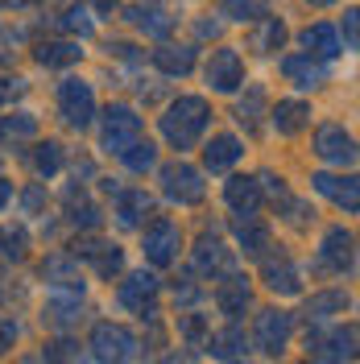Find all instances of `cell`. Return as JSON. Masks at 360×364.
Masks as SVG:
<instances>
[{
  "instance_id": "cell-46",
  "label": "cell",
  "mask_w": 360,
  "mask_h": 364,
  "mask_svg": "<svg viewBox=\"0 0 360 364\" xmlns=\"http://www.w3.org/2000/svg\"><path fill=\"white\" fill-rule=\"evenodd\" d=\"M257 182H261V195H270V199H273V207L290 199V186H286V178H282V174H273V170H261V174H257Z\"/></svg>"
},
{
  "instance_id": "cell-19",
  "label": "cell",
  "mask_w": 360,
  "mask_h": 364,
  "mask_svg": "<svg viewBox=\"0 0 360 364\" xmlns=\"http://www.w3.org/2000/svg\"><path fill=\"white\" fill-rule=\"evenodd\" d=\"M277 70H282V79L298 91H319L327 83V67H323L319 58H311V54H282Z\"/></svg>"
},
{
  "instance_id": "cell-16",
  "label": "cell",
  "mask_w": 360,
  "mask_h": 364,
  "mask_svg": "<svg viewBox=\"0 0 360 364\" xmlns=\"http://www.w3.org/2000/svg\"><path fill=\"white\" fill-rule=\"evenodd\" d=\"M211 298H216V311H220L228 323H236V318L253 306V286H248V277L240 269H228L224 282L216 286V294Z\"/></svg>"
},
{
  "instance_id": "cell-8",
  "label": "cell",
  "mask_w": 360,
  "mask_h": 364,
  "mask_svg": "<svg viewBox=\"0 0 360 364\" xmlns=\"http://www.w3.org/2000/svg\"><path fill=\"white\" fill-rule=\"evenodd\" d=\"M58 116H63V124L75 129V133H83L95 124V112H100V104H95V91H91L88 79H79V75H67L63 83H58Z\"/></svg>"
},
{
  "instance_id": "cell-32",
  "label": "cell",
  "mask_w": 360,
  "mask_h": 364,
  "mask_svg": "<svg viewBox=\"0 0 360 364\" xmlns=\"http://www.w3.org/2000/svg\"><path fill=\"white\" fill-rule=\"evenodd\" d=\"M348 306H352L348 290H319V294L307 298V311H302V315L311 318V323H327V318L344 315Z\"/></svg>"
},
{
  "instance_id": "cell-31",
  "label": "cell",
  "mask_w": 360,
  "mask_h": 364,
  "mask_svg": "<svg viewBox=\"0 0 360 364\" xmlns=\"http://www.w3.org/2000/svg\"><path fill=\"white\" fill-rule=\"evenodd\" d=\"M253 25H257V29L248 33V50H257V54H265V58L277 54V50L286 46V38H290V25L282 21V17H270V13Z\"/></svg>"
},
{
  "instance_id": "cell-54",
  "label": "cell",
  "mask_w": 360,
  "mask_h": 364,
  "mask_svg": "<svg viewBox=\"0 0 360 364\" xmlns=\"http://www.w3.org/2000/svg\"><path fill=\"white\" fill-rule=\"evenodd\" d=\"M220 29H224V21H195L199 38H220Z\"/></svg>"
},
{
  "instance_id": "cell-1",
  "label": "cell",
  "mask_w": 360,
  "mask_h": 364,
  "mask_svg": "<svg viewBox=\"0 0 360 364\" xmlns=\"http://www.w3.org/2000/svg\"><path fill=\"white\" fill-rule=\"evenodd\" d=\"M211 120H216V112H211V104L203 95H179V100H170L162 108L158 133L174 154H191L203 136H207Z\"/></svg>"
},
{
  "instance_id": "cell-4",
  "label": "cell",
  "mask_w": 360,
  "mask_h": 364,
  "mask_svg": "<svg viewBox=\"0 0 360 364\" xmlns=\"http://www.w3.org/2000/svg\"><path fill=\"white\" fill-rule=\"evenodd\" d=\"M158 186H162V199H170L174 207H199L207 199V182H203V170L191 166V161H166L158 170Z\"/></svg>"
},
{
  "instance_id": "cell-20",
  "label": "cell",
  "mask_w": 360,
  "mask_h": 364,
  "mask_svg": "<svg viewBox=\"0 0 360 364\" xmlns=\"http://www.w3.org/2000/svg\"><path fill=\"white\" fill-rule=\"evenodd\" d=\"M261 282H265V290L277 294V298H298L302 294V269L294 265L290 257H270V252H265Z\"/></svg>"
},
{
  "instance_id": "cell-35",
  "label": "cell",
  "mask_w": 360,
  "mask_h": 364,
  "mask_svg": "<svg viewBox=\"0 0 360 364\" xmlns=\"http://www.w3.org/2000/svg\"><path fill=\"white\" fill-rule=\"evenodd\" d=\"M58 33H67V38H91L95 33V13H91L88 0H75V4H67L63 13H58Z\"/></svg>"
},
{
  "instance_id": "cell-12",
  "label": "cell",
  "mask_w": 360,
  "mask_h": 364,
  "mask_svg": "<svg viewBox=\"0 0 360 364\" xmlns=\"http://www.w3.org/2000/svg\"><path fill=\"white\" fill-rule=\"evenodd\" d=\"M311 149H315L319 161H327V166H356V141H352V133L344 129V124H336V120H323L315 129V141H311Z\"/></svg>"
},
{
  "instance_id": "cell-38",
  "label": "cell",
  "mask_w": 360,
  "mask_h": 364,
  "mask_svg": "<svg viewBox=\"0 0 360 364\" xmlns=\"http://www.w3.org/2000/svg\"><path fill=\"white\" fill-rule=\"evenodd\" d=\"M270 13V0H220V17L224 21H240V25H253Z\"/></svg>"
},
{
  "instance_id": "cell-28",
  "label": "cell",
  "mask_w": 360,
  "mask_h": 364,
  "mask_svg": "<svg viewBox=\"0 0 360 364\" xmlns=\"http://www.w3.org/2000/svg\"><path fill=\"white\" fill-rule=\"evenodd\" d=\"M298 42H302V54H311V58H319V63H332V58L344 54L336 25H327V21H311L302 33H298Z\"/></svg>"
},
{
  "instance_id": "cell-33",
  "label": "cell",
  "mask_w": 360,
  "mask_h": 364,
  "mask_svg": "<svg viewBox=\"0 0 360 364\" xmlns=\"http://www.w3.org/2000/svg\"><path fill=\"white\" fill-rule=\"evenodd\" d=\"M261 112H265V87H261V83H248L245 95L236 100L232 116H236V124H240L245 133H257V129H261Z\"/></svg>"
},
{
  "instance_id": "cell-30",
  "label": "cell",
  "mask_w": 360,
  "mask_h": 364,
  "mask_svg": "<svg viewBox=\"0 0 360 364\" xmlns=\"http://www.w3.org/2000/svg\"><path fill=\"white\" fill-rule=\"evenodd\" d=\"M33 58H38V67H75L79 58H83V46H79V38H46V42L33 46Z\"/></svg>"
},
{
  "instance_id": "cell-6",
  "label": "cell",
  "mask_w": 360,
  "mask_h": 364,
  "mask_svg": "<svg viewBox=\"0 0 360 364\" xmlns=\"http://www.w3.org/2000/svg\"><path fill=\"white\" fill-rule=\"evenodd\" d=\"M182 252V228L170 215H158L154 224H141V257L154 265V269H170L179 265Z\"/></svg>"
},
{
  "instance_id": "cell-51",
  "label": "cell",
  "mask_w": 360,
  "mask_h": 364,
  "mask_svg": "<svg viewBox=\"0 0 360 364\" xmlns=\"http://www.w3.org/2000/svg\"><path fill=\"white\" fill-rule=\"evenodd\" d=\"M108 54L120 58V63H141V54H137L133 42H108Z\"/></svg>"
},
{
  "instance_id": "cell-50",
  "label": "cell",
  "mask_w": 360,
  "mask_h": 364,
  "mask_svg": "<svg viewBox=\"0 0 360 364\" xmlns=\"http://www.w3.org/2000/svg\"><path fill=\"white\" fill-rule=\"evenodd\" d=\"M13 42H17V33L13 29H0V67H13V58H17Z\"/></svg>"
},
{
  "instance_id": "cell-34",
  "label": "cell",
  "mask_w": 360,
  "mask_h": 364,
  "mask_svg": "<svg viewBox=\"0 0 360 364\" xmlns=\"http://www.w3.org/2000/svg\"><path fill=\"white\" fill-rule=\"evenodd\" d=\"M29 166H33V174H38V178H54V174H63V166H67V145H63V141H54V136L38 141V149H33Z\"/></svg>"
},
{
  "instance_id": "cell-25",
  "label": "cell",
  "mask_w": 360,
  "mask_h": 364,
  "mask_svg": "<svg viewBox=\"0 0 360 364\" xmlns=\"http://www.w3.org/2000/svg\"><path fill=\"white\" fill-rule=\"evenodd\" d=\"M248 348H253V340H248L236 323H228L220 331H207V340H203V352L211 360H245Z\"/></svg>"
},
{
  "instance_id": "cell-49",
  "label": "cell",
  "mask_w": 360,
  "mask_h": 364,
  "mask_svg": "<svg viewBox=\"0 0 360 364\" xmlns=\"http://www.w3.org/2000/svg\"><path fill=\"white\" fill-rule=\"evenodd\" d=\"M360 13L356 9H348V13H344V21H339V33H344V50H356V38H360V21H356Z\"/></svg>"
},
{
  "instance_id": "cell-52",
  "label": "cell",
  "mask_w": 360,
  "mask_h": 364,
  "mask_svg": "<svg viewBox=\"0 0 360 364\" xmlns=\"http://www.w3.org/2000/svg\"><path fill=\"white\" fill-rule=\"evenodd\" d=\"M116 9H120V0H91V13L95 17H112Z\"/></svg>"
},
{
  "instance_id": "cell-24",
  "label": "cell",
  "mask_w": 360,
  "mask_h": 364,
  "mask_svg": "<svg viewBox=\"0 0 360 364\" xmlns=\"http://www.w3.org/2000/svg\"><path fill=\"white\" fill-rule=\"evenodd\" d=\"M224 203L232 215H253V211H261L265 203V195H261V182L253 178V174H232L224 182Z\"/></svg>"
},
{
  "instance_id": "cell-9",
  "label": "cell",
  "mask_w": 360,
  "mask_h": 364,
  "mask_svg": "<svg viewBox=\"0 0 360 364\" xmlns=\"http://www.w3.org/2000/svg\"><path fill=\"white\" fill-rule=\"evenodd\" d=\"M307 356H315V360H352L356 356V323H315V331H307Z\"/></svg>"
},
{
  "instance_id": "cell-7",
  "label": "cell",
  "mask_w": 360,
  "mask_h": 364,
  "mask_svg": "<svg viewBox=\"0 0 360 364\" xmlns=\"http://www.w3.org/2000/svg\"><path fill=\"white\" fill-rule=\"evenodd\" d=\"M141 133H145V120L137 116L133 104H108L100 116V149L112 158H120Z\"/></svg>"
},
{
  "instance_id": "cell-13",
  "label": "cell",
  "mask_w": 360,
  "mask_h": 364,
  "mask_svg": "<svg viewBox=\"0 0 360 364\" xmlns=\"http://www.w3.org/2000/svg\"><path fill=\"white\" fill-rule=\"evenodd\" d=\"M191 269L199 273V277H211L216 282L228 269H236V252L228 249L216 232H203L199 240H195V249H191Z\"/></svg>"
},
{
  "instance_id": "cell-37",
  "label": "cell",
  "mask_w": 360,
  "mask_h": 364,
  "mask_svg": "<svg viewBox=\"0 0 360 364\" xmlns=\"http://www.w3.org/2000/svg\"><path fill=\"white\" fill-rule=\"evenodd\" d=\"M120 161H125V170H129V174H149V170H158V145L137 136L133 145L120 154Z\"/></svg>"
},
{
  "instance_id": "cell-26",
  "label": "cell",
  "mask_w": 360,
  "mask_h": 364,
  "mask_svg": "<svg viewBox=\"0 0 360 364\" xmlns=\"http://www.w3.org/2000/svg\"><path fill=\"white\" fill-rule=\"evenodd\" d=\"M149 211H154V195H149V191H141V186H120V191H116L112 215H116L120 228H141Z\"/></svg>"
},
{
  "instance_id": "cell-53",
  "label": "cell",
  "mask_w": 360,
  "mask_h": 364,
  "mask_svg": "<svg viewBox=\"0 0 360 364\" xmlns=\"http://www.w3.org/2000/svg\"><path fill=\"white\" fill-rule=\"evenodd\" d=\"M13 199H17V191H13V182H9V178H0V215L9 211V203H13Z\"/></svg>"
},
{
  "instance_id": "cell-43",
  "label": "cell",
  "mask_w": 360,
  "mask_h": 364,
  "mask_svg": "<svg viewBox=\"0 0 360 364\" xmlns=\"http://www.w3.org/2000/svg\"><path fill=\"white\" fill-rule=\"evenodd\" d=\"M277 215L286 220V224H294V228H311L315 224V207L307 203V199H286V203H277Z\"/></svg>"
},
{
  "instance_id": "cell-39",
  "label": "cell",
  "mask_w": 360,
  "mask_h": 364,
  "mask_svg": "<svg viewBox=\"0 0 360 364\" xmlns=\"http://www.w3.org/2000/svg\"><path fill=\"white\" fill-rule=\"evenodd\" d=\"M0 257L4 261H25L29 257V228L25 224H4L0 228Z\"/></svg>"
},
{
  "instance_id": "cell-40",
  "label": "cell",
  "mask_w": 360,
  "mask_h": 364,
  "mask_svg": "<svg viewBox=\"0 0 360 364\" xmlns=\"http://www.w3.org/2000/svg\"><path fill=\"white\" fill-rule=\"evenodd\" d=\"M88 261H91V269H95V277H100V282H112V277H120V273H125V249H120V245H112V240H108L100 252H91Z\"/></svg>"
},
{
  "instance_id": "cell-29",
  "label": "cell",
  "mask_w": 360,
  "mask_h": 364,
  "mask_svg": "<svg viewBox=\"0 0 360 364\" xmlns=\"http://www.w3.org/2000/svg\"><path fill=\"white\" fill-rule=\"evenodd\" d=\"M149 63L166 75V79H186L191 70L199 67V50L195 46H158L149 54Z\"/></svg>"
},
{
  "instance_id": "cell-42",
  "label": "cell",
  "mask_w": 360,
  "mask_h": 364,
  "mask_svg": "<svg viewBox=\"0 0 360 364\" xmlns=\"http://www.w3.org/2000/svg\"><path fill=\"white\" fill-rule=\"evenodd\" d=\"M179 340L186 348H203V340H207V318L195 306L191 311H179Z\"/></svg>"
},
{
  "instance_id": "cell-21",
  "label": "cell",
  "mask_w": 360,
  "mask_h": 364,
  "mask_svg": "<svg viewBox=\"0 0 360 364\" xmlns=\"http://www.w3.org/2000/svg\"><path fill=\"white\" fill-rule=\"evenodd\" d=\"M232 236H236V249L245 252V257H265V252L273 249V232L257 211H253V215H236Z\"/></svg>"
},
{
  "instance_id": "cell-36",
  "label": "cell",
  "mask_w": 360,
  "mask_h": 364,
  "mask_svg": "<svg viewBox=\"0 0 360 364\" xmlns=\"http://www.w3.org/2000/svg\"><path fill=\"white\" fill-rule=\"evenodd\" d=\"M29 136H38V116L17 108V112L0 116V141L4 145H17V141H29Z\"/></svg>"
},
{
  "instance_id": "cell-56",
  "label": "cell",
  "mask_w": 360,
  "mask_h": 364,
  "mask_svg": "<svg viewBox=\"0 0 360 364\" xmlns=\"http://www.w3.org/2000/svg\"><path fill=\"white\" fill-rule=\"evenodd\" d=\"M9 9H29V4H38V0H4Z\"/></svg>"
},
{
  "instance_id": "cell-17",
  "label": "cell",
  "mask_w": 360,
  "mask_h": 364,
  "mask_svg": "<svg viewBox=\"0 0 360 364\" xmlns=\"http://www.w3.org/2000/svg\"><path fill=\"white\" fill-rule=\"evenodd\" d=\"M38 273H42V282L50 286V290L88 294V282H83V273H79V257H70V252H50Z\"/></svg>"
},
{
  "instance_id": "cell-11",
  "label": "cell",
  "mask_w": 360,
  "mask_h": 364,
  "mask_svg": "<svg viewBox=\"0 0 360 364\" xmlns=\"http://www.w3.org/2000/svg\"><path fill=\"white\" fill-rule=\"evenodd\" d=\"M294 340V315L282 311V306H270V311H257V323H253V348L261 356H282Z\"/></svg>"
},
{
  "instance_id": "cell-41",
  "label": "cell",
  "mask_w": 360,
  "mask_h": 364,
  "mask_svg": "<svg viewBox=\"0 0 360 364\" xmlns=\"http://www.w3.org/2000/svg\"><path fill=\"white\" fill-rule=\"evenodd\" d=\"M170 298H174V306L179 311H191V306H199L203 302V286H199V273H182V277H174L170 282Z\"/></svg>"
},
{
  "instance_id": "cell-22",
  "label": "cell",
  "mask_w": 360,
  "mask_h": 364,
  "mask_svg": "<svg viewBox=\"0 0 360 364\" xmlns=\"http://www.w3.org/2000/svg\"><path fill=\"white\" fill-rule=\"evenodd\" d=\"M120 17L133 25L137 33L158 38V42H162V38H170V33H174V25H179V17H170L166 9H158V4H129Z\"/></svg>"
},
{
  "instance_id": "cell-5",
  "label": "cell",
  "mask_w": 360,
  "mask_h": 364,
  "mask_svg": "<svg viewBox=\"0 0 360 364\" xmlns=\"http://www.w3.org/2000/svg\"><path fill=\"white\" fill-rule=\"evenodd\" d=\"M88 352L95 356V360L104 364H120V360H141L145 356V348H141V340H137L133 331L125 327V323H95L88 336Z\"/></svg>"
},
{
  "instance_id": "cell-23",
  "label": "cell",
  "mask_w": 360,
  "mask_h": 364,
  "mask_svg": "<svg viewBox=\"0 0 360 364\" xmlns=\"http://www.w3.org/2000/svg\"><path fill=\"white\" fill-rule=\"evenodd\" d=\"M311 116H315V108L307 104V100H298V95H290V100H277L270 108V120L273 129H277V136H298L311 129Z\"/></svg>"
},
{
  "instance_id": "cell-3",
  "label": "cell",
  "mask_w": 360,
  "mask_h": 364,
  "mask_svg": "<svg viewBox=\"0 0 360 364\" xmlns=\"http://www.w3.org/2000/svg\"><path fill=\"white\" fill-rule=\"evenodd\" d=\"M116 306L129 311V315H137V318H145V323H158V315H162V282H158V273H149V269L129 273V277L116 286Z\"/></svg>"
},
{
  "instance_id": "cell-14",
  "label": "cell",
  "mask_w": 360,
  "mask_h": 364,
  "mask_svg": "<svg viewBox=\"0 0 360 364\" xmlns=\"http://www.w3.org/2000/svg\"><path fill=\"white\" fill-rule=\"evenodd\" d=\"M311 191L323 195V199H332L344 215H356L360 211V182H356V174L344 178V174H327V170H319V174H311Z\"/></svg>"
},
{
  "instance_id": "cell-10",
  "label": "cell",
  "mask_w": 360,
  "mask_h": 364,
  "mask_svg": "<svg viewBox=\"0 0 360 364\" xmlns=\"http://www.w3.org/2000/svg\"><path fill=\"white\" fill-rule=\"evenodd\" d=\"M203 83L216 91V95H236V91L248 83L240 50H236V46H220V50H211V58L203 63Z\"/></svg>"
},
{
  "instance_id": "cell-45",
  "label": "cell",
  "mask_w": 360,
  "mask_h": 364,
  "mask_svg": "<svg viewBox=\"0 0 360 364\" xmlns=\"http://www.w3.org/2000/svg\"><path fill=\"white\" fill-rule=\"evenodd\" d=\"M17 199H21V211H25V215H29V220H38V215L46 211V203H50V195H46V182H29Z\"/></svg>"
},
{
  "instance_id": "cell-44",
  "label": "cell",
  "mask_w": 360,
  "mask_h": 364,
  "mask_svg": "<svg viewBox=\"0 0 360 364\" xmlns=\"http://www.w3.org/2000/svg\"><path fill=\"white\" fill-rule=\"evenodd\" d=\"M79 356H83V348H79V340H70L67 331H58V340L42 348V360H79Z\"/></svg>"
},
{
  "instance_id": "cell-58",
  "label": "cell",
  "mask_w": 360,
  "mask_h": 364,
  "mask_svg": "<svg viewBox=\"0 0 360 364\" xmlns=\"http://www.w3.org/2000/svg\"><path fill=\"white\" fill-rule=\"evenodd\" d=\"M0 294H4V286H0Z\"/></svg>"
},
{
  "instance_id": "cell-57",
  "label": "cell",
  "mask_w": 360,
  "mask_h": 364,
  "mask_svg": "<svg viewBox=\"0 0 360 364\" xmlns=\"http://www.w3.org/2000/svg\"><path fill=\"white\" fill-rule=\"evenodd\" d=\"M311 9H332V4H339V0H307Z\"/></svg>"
},
{
  "instance_id": "cell-48",
  "label": "cell",
  "mask_w": 360,
  "mask_h": 364,
  "mask_svg": "<svg viewBox=\"0 0 360 364\" xmlns=\"http://www.w3.org/2000/svg\"><path fill=\"white\" fill-rule=\"evenodd\" d=\"M25 91H29L25 79H9V75H0V108H9L13 100H21Z\"/></svg>"
},
{
  "instance_id": "cell-55",
  "label": "cell",
  "mask_w": 360,
  "mask_h": 364,
  "mask_svg": "<svg viewBox=\"0 0 360 364\" xmlns=\"http://www.w3.org/2000/svg\"><path fill=\"white\" fill-rule=\"evenodd\" d=\"M70 170H75V178H79V174H83V178H95V161H91V158H75Z\"/></svg>"
},
{
  "instance_id": "cell-27",
  "label": "cell",
  "mask_w": 360,
  "mask_h": 364,
  "mask_svg": "<svg viewBox=\"0 0 360 364\" xmlns=\"http://www.w3.org/2000/svg\"><path fill=\"white\" fill-rule=\"evenodd\" d=\"M63 211H67V224L79 228V232L100 228V220H104V215H100V207L91 203V195L83 191V182H79V178H75L67 191H63Z\"/></svg>"
},
{
  "instance_id": "cell-15",
  "label": "cell",
  "mask_w": 360,
  "mask_h": 364,
  "mask_svg": "<svg viewBox=\"0 0 360 364\" xmlns=\"http://www.w3.org/2000/svg\"><path fill=\"white\" fill-rule=\"evenodd\" d=\"M88 318V306H83V294H67V290H54V294L42 302V323L50 331H75L79 323Z\"/></svg>"
},
{
  "instance_id": "cell-47",
  "label": "cell",
  "mask_w": 360,
  "mask_h": 364,
  "mask_svg": "<svg viewBox=\"0 0 360 364\" xmlns=\"http://www.w3.org/2000/svg\"><path fill=\"white\" fill-rule=\"evenodd\" d=\"M17 336H21V323H17L13 315H0V356H9V352H13Z\"/></svg>"
},
{
  "instance_id": "cell-2",
  "label": "cell",
  "mask_w": 360,
  "mask_h": 364,
  "mask_svg": "<svg viewBox=\"0 0 360 364\" xmlns=\"http://www.w3.org/2000/svg\"><path fill=\"white\" fill-rule=\"evenodd\" d=\"M356 269V236H352V228H327L323 232V240H319V252L315 261H311V273L315 277H348V273Z\"/></svg>"
},
{
  "instance_id": "cell-18",
  "label": "cell",
  "mask_w": 360,
  "mask_h": 364,
  "mask_svg": "<svg viewBox=\"0 0 360 364\" xmlns=\"http://www.w3.org/2000/svg\"><path fill=\"white\" fill-rule=\"evenodd\" d=\"M240 158H245V141L236 133H211L203 141V170L207 174H228Z\"/></svg>"
}]
</instances>
